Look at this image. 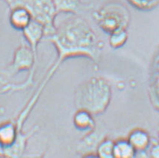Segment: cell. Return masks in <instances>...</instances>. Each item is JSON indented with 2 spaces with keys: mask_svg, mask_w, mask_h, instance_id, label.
I'll list each match as a JSON object with an SVG mask.
<instances>
[{
  "mask_svg": "<svg viewBox=\"0 0 159 158\" xmlns=\"http://www.w3.org/2000/svg\"><path fill=\"white\" fill-rule=\"evenodd\" d=\"M56 48L58 58L47 73L52 78L64 60L71 57H88L97 63L99 60L101 46L97 36L83 18L74 15L63 21L53 34L46 37Z\"/></svg>",
  "mask_w": 159,
  "mask_h": 158,
  "instance_id": "obj_1",
  "label": "cell"
},
{
  "mask_svg": "<svg viewBox=\"0 0 159 158\" xmlns=\"http://www.w3.org/2000/svg\"><path fill=\"white\" fill-rule=\"evenodd\" d=\"M111 90L103 78L93 77L77 88L75 93V105L78 110H84L92 115L103 113L108 108Z\"/></svg>",
  "mask_w": 159,
  "mask_h": 158,
  "instance_id": "obj_2",
  "label": "cell"
},
{
  "mask_svg": "<svg viewBox=\"0 0 159 158\" xmlns=\"http://www.w3.org/2000/svg\"><path fill=\"white\" fill-rule=\"evenodd\" d=\"M37 64V50L32 49L30 46L22 44L14 52L12 62L2 72L4 75L11 78L20 72L29 70V75L25 82L16 84H7L0 90V94L6 92H14L25 90L34 82V76Z\"/></svg>",
  "mask_w": 159,
  "mask_h": 158,
  "instance_id": "obj_3",
  "label": "cell"
},
{
  "mask_svg": "<svg viewBox=\"0 0 159 158\" xmlns=\"http://www.w3.org/2000/svg\"><path fill=\"white\" fill-rule=\"evenodd\" d=\"M93 17L103 32L111 34L116 31L126 29L130 21V14L124 5L110 2L94 11Z\"/></svg>",
  "mask_w": 159,
  "mask_h": 158,
  "instance_id": "obj_4",
  "label": "cell"
},
{
  "mask_svg": "<svg viewBox=\"0 0 159 158\" xmlns=\"http://www.w3.org/2000/svg\"><path fill=\"white\" fill-rule=\"evenodd\" d=\"M8 6L23 5L30 11L33 20L42 24L45 37L50 36L56 31L55 20L58 15L53 0H4Z\"/></svg>",
  "mask_w": 159,
  "mask_h": 158,
  "instance_id": "obj_5",
  "label": "cell"
},
{
  "mask_svg": "<svg viewBox=\"0 0 159 158\" xmlns=\"http://www.w3.org/2000/svg\"><path fill=\"white\" fill-rule=\"evenodd\" d=\"M32 20V15L26 7L17 5L10 8L9 22L16 30L23 31Z\"/></svg>",
  "mask_w": 159,
  "mask_h": 158,
  "instance_id": "obj_6",
  "label": "cell"
},
{
  "mask_svg": "<svg viewBox=\"0 0 159 158\" xmlns=\"http://www.w3.org/2000/svg\"><path fill=\"white\" fill-rule=\"evenodd\" d=\"M20 133L14 122L0 125V146L4 148V151L11 148Z\"/></svg>",
  "mask_w": 159,
  "mask_h": 158,
  "instance_id": "obj_7",
  "label": "cell"
},
{
  "mask_svg": "<svg viewBox=\"0 0 159 158\" xmlns=\"http://www.w3.org/2000/svg\"><path fill=\"white\" fill-rule=\"evenodd\" d=\"M22 32H23L24 37L27 40L30 47L31 49L37 50L38 43L45 36L43 25L36 20H32L31 23Z\"/></svg>",
  "mask_w": 159,
  "mask_h": 158,
  "instance_id": "obj_8",
  "label": "cell"
},
{
  "mask_svg": "<svg viewBox=\"0 0 159 158\" xmlns=\"http://www.w3.org/2000/svg\"><path fill=\"white\" fill-rule=\"evenodd\" d=\"M101 135L100 133L92 131L91 134H89L88 136H86L77 145L76 150L78 153L88 154L93 153V151H95L97 150L98 145L100 143L102 140H103Z\"/></svg>",
  "mask_w": 159,
  "mask_h": 158,
  "instance_id": "obj_9",
  "label": "cell"
},
{
  "mask_svg": "<svg viewBox=\"0 0 159 158\" xmlns=\"http://www.w3.org/2000/svg\"><path fill=\"white\" fill-rule=\"evenodd\" d=\"M53 2L58 14L60 13L76 14L88 7L81 0H53Z\"/></svg>",
  "mask_w": 159,
  "mask_h": 158,
  "instance_id": "obj_10",
  "label": "cell"
},
{
  "mask_svg": "<svg viewBox=\"0 0 159 158\" xmlns=\"http://www.w3.org/2000/svg\"><path fill=\"white\" fill-rule=\"evenodd\" d=\"M128 141L135 151H143L149 146L150 143L149 135L146 131L140 129L134 130L129 134Z\"/></svg>",
  "mask_w": 159,
  "mask_h": 158,
  "instance_id": "obj_11",
  "label": "cell"
},
{
  "mask_svg": "<svg viewBox=\"0 0 159 158\" xmlns=\"http://www.w3.org/2000/svg\"><path fill=\"white\" fill-rule=\"evenodd\" d=\"M74 126L78 130H88L95 128L94 122L92 114L84 110H78L73 117Z\"/></svg>",
  "mask_w": 159,
  "mask_h": 158,
  "instance_id": "obj_12",
  "label": "cell"
},
{
  "mask_svg": "<svg viewBox=\"0 0 159 158\" xmlns=\"http://www.w3.org/2000/svg\"><path fill=\"white\" fill-rule=\"evenodd\" d=\"M136 151L128 140H119L114 143V157L130 158L134 157Z\"/></svg>",
  "mask_w": 159,
  "mask_h": 158,
  "instance_id": "obj_13",
  "label": "cell"
},
{
  "mask_svg": "<svg viewBox=\"0 0 159 158\" xmlns=\"http://www.w3.org/2000/svg\"><path fill=\"white\" fill-rule=\"evenodd\" d=\"M114 143L111 139H103L98 145L97 148V156L102 158L114 157Z\"/></svg>",
  "mask_w": 159,
  "mask_h": 158,
  "instance_id": "obj_14",
  "label": "cell"
},
{
  "mask_svg": "<svg viewBox=\"0 0 159 158\" xmlns=\"http://www.w3.org/2000/svg\"><path fill=\"white\" fill-rule=\"evenodd\" d=\"M128 39V34L126 29L116 31L110 34L109 43L110 46L114 49H118L123 46Z\"/></svg>",
  "mask_w": 159,
  "mask_h": 158,
  "instance_id": "obj_15",
  "label": "cell"
},
{
  "mask_svg": "<svg viewBox=\"0 0 159 158\" xmlns=\"http://www.w3.org/2000/svg\"><path fill=\"white\" fill-rule=\"evenodd\" d=\"M133 7L141 11H149L156 8L159 0H127Z\"/></svg>",
  "mask_w": 159,
  "mask_h": 158,
  "instance_id": "obj_16",
  "label": "cell"
},
{
  "mask_svg": "<svg viewBox=\"0 0 159 158\" xmlns=\"http://www.w3.org/2000/svg\"><path fill=\"white\" fill-rule=\"evenodd\" d=\"M150 154L152 157L159 158V145H156L152 148Z\"/></svg>",
  "mask_w": 159,
  "mask_h": 158,
  "instance_id": "obj_17",
  "label": "cell"
},
{
  "mask_svg": "<svg viewBox=\"0 0 159 158\" xmlns=\"http://www.w3.org/2000/svg\"><path fill=\"white\" fill-rule=\"evenodd\" d=\"M158 134H159V131H158Z\"/></svg>",
  "mask_w": 159,
  "mask_h": 158,
  "instance_id": "obj_18",
  "label": "cell"
}]
</instances>
